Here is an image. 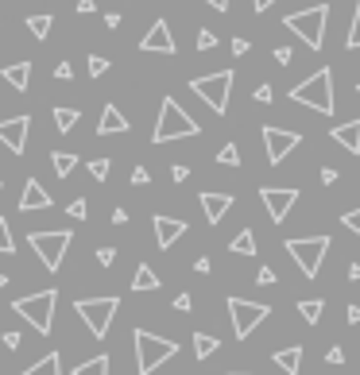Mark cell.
<instances>
[{
	"instance_id": "24",
	"label": "cell",
	"mask_w": 360,
	"mask_h": 375,
	"mask_svg": "<svg viewBox=\"0 0 360 375\" xmlns=\"http://www.w3.org/2000/svg\"><path fill=\"white\" fill-rule=\"evenodd\" d=\"M229 251H233V256H256V236H252V228L236 233L233 240H229Z\"/></svg>"
},
{
	"instance_id": "36",
	"label": "cell",
	"mask_w": 360,
	"mask_h": 375,
	"mask_svg": "<svg viewBox=\"0 0 360 375\" xmlns=\"http://www.w3.org/2000/svg\"><path fill=\"white\" fill-rule=\"evenodd\" d=\"M105 70H109V59L93 54V59H89V78H105Z\"/></svg>"
},
{
	"instance_id": "21",
	"label": "cell",
	"mask_w": 360,
	"mask_h": 375,
	"mask_svg": "<svg viewBox=\"0 0 360 375\" xmlns=\"http://www.w3.org/2000/svg\"><path fill=\"white\" fill-rule=\"evenodd\" d=\"M132 291H136V294H143V291H159V275H155L147 263H140V267H136V275H132Z\"/></svg>"
},
{
	"instance_id": "58",
	"label": "cell",
	"mask_w": 360,
	"mask_h": 375,
	"mask_svg": "<svg viewBox=\"0 0 360 375\" xmlns=\"http://www.w3.org/2000/svg\"><path fill=\"white\" fill-rule=\"evenodd\" d=\"M4 286H8V275H4V271H0V291H4Z\"/></svg>"
},
{
	"instance_id": "31",
	"label": "cell",
	"mask_w": 360,
	"mask_h": 375,
	"mask_svg": "<svg viewBox=\"0 0 360 375\" xmlns=\"http://www.w3.org/2000/svg\"><path fill=\"white\" fill-rule=\"evenodd\" d=\"M217 163L221 167H240V151H236V143H225V147L217 151Z\"/></svg>"
},
{
	"instance_id": "47",
	"label": "cell",
	"mask_w": 360,
	"mask_h": 375,
	"mask_svg": "<svg viewBox=\"0 0 360 375\" xmlns=\"http://www.w3.org/2000/svg\"><path fill=\"white\" fill-rule=\"evenodd\" d=\"M326 364H345V348H329L326 352Z\"/></svg>"
},
{
	"instance_id": "33",
	"label": "cell",
	"mask_w": 360,
	"mask_h": 375,
	"mask_svg": "<svg viewBox=\"0 0 360 375\" xmlns=\"http://www.w3.org/2000/svg\"><path fill=\"white\" fill-rule=\"evenodd\" d=\"M16 244H12V233H8V221L0 217V256H12Z\"/></svg>"
},
{
	"instance_id": "17",
	"label": "cell",
	"mask_w": 360,
	"mask_h": 375,
	"mask_svg": "<svg viewBox=\"0 0 360 375\" xmlns=\"http://www.w3.org/2000/svg\"><path fill=\"white\" fill-rule=\"evenodd\" d=\"M35 209H50V193L43 190L39 178H27L24 193H20V213H35Z\"/></svg>"
},
{
	"instance_id": "22",
	"label": "cell",
	"mask_w": 360,
	"mask_h": 375,
	"mask_svg": "<svg viewBox=\"0 0 360 375\" xmlns=\"http://www.w3.org/2000/svg\"><path fill=\"white\" fill-rule=\"evenodd\" d=\"M20 375H62V356H59V352H50V356H43L39 364H31L27 372H20Z\"/></svg>"
},
{
	"instance_id": "55",
	"label": "cell",
	"mask_w": 360,
	"mask_h": 375,
	"mask_svg": "<svg viewBox=\"0 0 360 375\" xmlns=\"http://www.w3.org/2000/svg\"><path fill=\"white\" fill-rule=\"evenodd\" d=\"M206 4H210L213 12H229V0H206Z\"/></svg>"
},
{
	"instance_id": "57",
	"label": "cell",
	"mask_w": 360,
	"mask_h": 375,
	"mask_svg": "<svg viewBox=\"0 0 360 375\" xmlns=\"http://www.w3.org/2000/svg\"><path fill=\"white\" fill-rule=\"evenodd\" d=\"M349 279H352V283H360V263H349Z\"/></svg>"
},
{
	"instance_id": "48",
	"label": "cell",
	"mask_w": 360,
	"mask_h": 375,
	"mask_svg": "<svg viewBox=\"0 0 360 375\" xmlns=\"http://www.w3.org/2000/svg\"><path fill=\"white\" fill-rule=\"evenodd\" d=\"M105 27H109V31H117V27H120V12H105Z\"/></svg>"
},
{
	"instance_id": "27",
	"label": "cell",
	"mask_w": 360,
	"mask_h": 375,
	"mask_svg": "<svg viewBox=\"0 0 360 375\" xmlns=\"http://www.w3.org/2000/svg\"><path fill=\"white\" fill-rule=\"evenodd\" d=\"M217 348H221V341H217V337H210V333H194V356H198V360L213 356Z\"/></svg>"
},
{
	"instance_id": "53",
	"label": "cell",
	"mask_w": 360,
	"mask_h": 375,
	"mask_svg": "<svg viewBox=\"0 0 360 375\" xmlns=\"http://www.w3.org/2000/svg\"><path fill=\"white\" fill-rule=\"evenodd\" d=\"M275 62H279V66H287V62H291V47H279L275 50Z\"/></svg>"
},
{
	"instance_id": "11",
	"label": "cell",
	"mask_w": 360,
	"mask_h": 375,
	"mask_svg": "<svg viewBox=\"0 0 360 375\" xmlns=\"http://www.w3.org/2000/svg\"><path fill=\"white\" fill-rule=\"evenodd\" d=\"M260 201L268 205V217L275 221V225H283L287 213L298 205V190H294V186H264V190H260Z\"/></svg>"
},
{
	"instance_id": "7",
	"label": "cell",
	"mask_w": 360,
	"mask_h": 375,
	"mask_svg": "<svg viewBox=\"0 0 360 375\" xmlns=\"http://www.w3.org/2000/svg\"><path fill=\"white\" fill-rule=\"evenodd\" d=\"M117 309H120V298H78L74 302V314L85 321V329H89L93 337H105V333H109Z\"/></svg>"
},
{
	"instance_id": "51",
	"label": "cell",
	"mask_w": 360,
	"mask_h": 375,
	"mask_svg": "<svg viewBox=\"0 0 360 375\" xmlns=\"http://www.w3.org/2000/svg\"><path fill=\"white\" fill-rule=\"evenodd\" d=\"M337 178H341V175H337V170H333V167H322V182H326V186H333V182H337Z\"/></svg>"
},
{
	"instance_id": "15",
	"label": "cell",
	"mask_w": 360,
	"mask_h": 375,
	"mask_svg": "<svg viewBox=\"0 0 360 375\" xmlns=\"http://www.w3.org/2000/svg\"><path fill=\"white\" fill-rule=\"evenodd\" d=\"M201 209H206V221L210 225H221V217H225L229 209H233V193H213V190H201Z\"/></svg>"
},
{
	"instance_id": "60",
	"label": "cell",
	"mask_w": 360,
	"mask_h": 375,
	"mask_svg": "<svg viewBox=\"0 0 360 375\" xmlns=\"http://www.w3.org/2000/svg\"><path fill=\"white\" fill-rule=\"evenodd\" d=\"M357 93H360V82H357Z\"/></svg>"
},
{
	"instance_id": "29",
	"label": "cell",
	"mask_w": 360,
	"mask_h": 375,
	"mask_svg": "<svg viewBox=\"0 0 360 375\" xmlns=\"http://www.w3.org/2000/svg\"><path fill=\"white\" fill-rule=\"evenodd\" d=\"M50 27H55V20H50V16H27V31H31L35 39H47Z\"/></svg>"
},
{
	"instance_id": "3",
	"label": "cell",
	"mask_w": 360,
	"mask_h": 375,
	"mask_svg": "<svg viewBox=\"0 0 360 375\" xmlns=\"http://www.w3.org/2000/svg\"><path fill=\"white\" fill-rule=\"evenodd\" d=\"M132 344H136V372L140 375H151L159 372L171 356H178V344L167 341V337H155L147 329H136L132 333Z\"/></svg>"
},
{
	"instance_id": "1",
	"label": "cell",
	"mask_w": 360,
	"mask_h": 375,
	"mask_svg": "<svg viewBox=\"0 0 360 375\" xmlns=\"http://www.w3.org/2000/svg\"><path fill=\"white\" fill-rule=\"evenodd\" d=\"M198 132H201L198 120H194L175 97H163L159 120H155V132H151V140H155V143H171V140H190V135H198Z\"/></svg>"
},
{
	"instance_id": "46",
	"label": "cell",
	"mask_w": 360,
	"mask_h": 375,
	"mask_svg": "<svg viewBox=\"0 0 360 375\" xmlns=\"http://www.w3.org/2000/svg\"><path fill=\"white\" fill-rule=\"evenodd\" d=\"M0 341H4V348H8V352L20 348V333H0Z\"/></svg>"
},
{
	"instance_id": "49",
	"label": "cell",
	"mask_w": 360,
	"mask_h": 375,
	"mask_svg": "<svg viewBox=\"0 0 360 375\" xmlns=\"http://www.w3.org/2000/svg\"><path fill=\"white\" fill-rule=\"evenodd\" d=\"M171 178H175V182H182V178H190V167H182V163H178V167H171Z\"/></svg>"
},
{
	"instance_id": "28",
	"label": "cell",
	"mask_w": 360,
	"mask_h": 375,
	"mask_svg": "<svg viewBox=\"0 0 360 375\" xmlns=\"http://www.w3.org/2000/svg\"><path fill=\"white\" fill-rule=\"evenodd\" d=\"M74 375H109V356H93V360H82L74 367Z\"/></svg>"
},
{
	"instance_id": "20",
	"label": "cell",
	"mask_w": 360,
	"mask_h": 375,
	"mask_svg": "<svg viewBox=\"0 0 360 375\" xmlns=\"http://www.w3.org/2000/svg\"><path fill=\"white\" fill-rule=\"evenodd\" d=\"M0 74H4V82H8L12 89L27 93V85H31V62H12V66H4Z\"/></svg>"
},
{
	"instance_id": "25",
	"label": "cell",
	"mask_w": 360,
	"mask_h": 375,
	"mask_svg": "<svg viewBox=\"0 0 360 375\" xmlns=\"http://www.w3.org/2000/svg\"><path fill=\"white\" fill-rule=\"evenodd\" d=\"M50 163H55V175L59 178H70V170L78 167V155H70V151H50Z\"/></svg>"
},
{
	"instance_id": "10",
	"label": "cell",
	"mask_w": 360,
	"mask_h": 375,
	"mask_svg": "<svg viewBox=\"0 0 360 375\" xmlns=\"http://www.w3.org/2000/svg\"><path fill=\"white\" fill-rule=\"evenodd\" d=\"M268 314H271V306H264V302L229 298V321H233V329H236V341L252 337V329L260 325V321H268Z\"/></svg>"
},
{
	"instance_id": "4",
	"label": "cell",
	"mask_w": 360,
	"mask_h": 375,
	"mask_svg": "<svg viewBox=\"0 0 360 375\" xmlns=\"http://www.w3.org/2000/svg\"><path fill=\"white\" fill-rule=\"evenodd\" d=\"M326 24H329V4H314V8L291 12V16L283 20L287 31H294L310 50H322V43H326Z\"/></svg>"
},
{
	"instance_id": "23",
	"label": "cell",
	"mask_w": 360,
	"mask_h": 375,
	"mask_svg": "<svg viewBox=\"0 0 360 375\" xmlns=\"http://www.w3.org/2000/svg\"><path fill=\"white\" fill-rule=\"evenodd\" d=\"M275 367H283L287 375H298V367H302V348H279V352H275Z\"/></svg>"
},
{
	"instance_id": "45",
	"label": "cell",
	"mask_w": 360,
	"mask_h": 375,
	"mask_svg": "<svg viewBox=\"0 0 360 375\" xmlns=\"http://www.w3.org/2000/svg\"><path fill=\"white\" fill-rule=\"evenodd\" d=\"M194 271H198V275H210V271H213L210 256H201V259H194Z\"/></svg>"
},
{
	"instance_id": "26",
	"label": "cell",
	"mask_w": 360,
	"mask_h": 375,
	"mask_svg": "<svg viewBox=\"0 0 360 375\" xmlns=\"http://www.w3.org/2000/svg\"><path fill=\"white\" fill-rule=\"evenodd\" d=\"M322 306H326L322 298H306V302H298V317L306 321V325H318V321H322Z\"/></svg>"
},
{
	"instance_id": "54",
	"label": "cell",
	"mask_w": 360,
	"mask_h": 375,
	"mask_svg": "<svg viewBox=\"0 0 360 375\" xmlns=\"http://www.w3.org/2000/svg\"><path fill=\"white\" fill-rule=\"evenodd\" d=\"M78 12H82V16H89V12H97V4H93V0H78Z\"/></svg>"
},
{
	"instance_id": "6",
	"label": "cell",
	"mask_w": 360,
	"mask_h": 375,
	"mask_svg": "<svg viewBox=\"0 0 360 375\" xmlns=\"http://www.w3.org/2000/svg\"><path fill=\"white\" fill-rule=\"evenodd\" d=\"M329 236H306V240H287V256L298 263V271L306 279H318V271H322V259H326V251H329Z\"/></svg>"
},
{
	"instance_id": "18",
	"label": "cell",
	"mask_w": 360,
	"mask_h": 375,
	"mask_svg": "<svg viewBox=\"0 0 360 375\" xmlns=\"http://www.w3.org/2000/svg\"><path fill=\"white\" fill-rule=\"evenodd\" d=\"M329 140L341 143L349 155H360V117H357V120H345V124H337L333 132H329Z\"/></svg>"
},
{
	"instance_id": "52",
	"label": "cell",
	"mask_w": 360,
	"mask_h": 375,
	"mask_svg": "<svg viewBox=\"0 0 360 375\" xmlns=\"http://www.w3.org/2000/svg\"><path fill=\"white\" fill-rule=\"evenodd\" d=\"M248 50H252L248 39H233V54H248Z\"/></svg>"
},
{
	"instance_id": "5",
	"label": "cell",
	"mask_w": 360,
	"mask_h": 375,
	"mask_svg": "<svg viewBox=\"0 0 360 375\" xmlns=\"http://www.w3.org/2000/svg\"><path fill=\"white\" fill-rule=\"evenodd\" d=\"M55 306H59V291H39V294H27V298H16L12 309L24 317L35 333H50V321H55Z\"/></svg>"
},
{
	"instance_id": "61",
	"label": "cell",
	"mask_w": 360,
	"mask_h": 375,
	"mask_svg": "<svg viewBox=\"0 0 360 375\" xmlns=\"http://www.w3.org/2000/svg\"><path fill=\"white\" fill-rule=\"evenodd\" d=\"M0 186H4V182H0Z\"/></svg>"
},
{
	"instance_id": "38",
	"label": "cell",
	"mask_w": 360,
	"mask_h": 375,
	"mask_svg": "<svg viewBox=\"0 0 360 375\" xmlns=\"http://www.w3.org/2000/svg\"><path fill=\"white\" fill-rule=\"evenodd\" d=\"M213 47H217V35L201 27V31H198V50H213Z\"/></svg>"
},
{
	"instance_id": "13",
	"label": "cell",
	"mask_w": 360,
	"mask_h": 375,
	"mask_svg": "<svg viewBox=\"0 0 360 375\" xmlns=\"http://www.w3.org/2000/svg\"><path fill=\"white\" fill-rule=\"evenodd\" d=\"M140 50L143 54H175L178 43H175V35H171L167 20H155V24H151V31L140 39Z\"/></svg>"
},
{
	"instance_id": "32",
	"label": "cell",
	"mask_w": 360,
	"mask_h": 375,
	"mask_svg": "<svg viewBox=\"0 0 360 375\" xmlns=\"http://www.w3.org/2000/svg\"><path fill=\"white\" fill-rule=\"evenodd\" d=\"M349 50H360V0H357V12H352V27H349V39H345Z\"/></svg>"
},
{
	"instance_id": "8",
	"label": "cell",
	"mask_w": 360,
	"mask_h": 375,
	"mask_svg": "<svg viewBox=\"0 0 360 375\" xmlns=\"http://www.w3.org/2000/svg\"><path fill=\"white\" fill-rule=\"evenodd\" d=\"M190 89L198 93V97L206 101L217 117H225V112H229V89H233V70H217V74L194 78Z\"/></svg>"
},
{
	"instance_id": "12",
	"label": "cell",
	"mask_w": 360,
	"mask_h": 375,
	"mask_svg": "<svg viewBox=\"0 0 360 375\" xmlns=\"http://www.w3.org/2000/svg\"><path fill=\"white\" fill-rule=\"evenodd\" d=\"M264 147H268V163L279 167L294 147H298V132H287V128H264Z\"/></svg>"
},
{
	"instance_id": "37",
	"label": "cell",
	"mask_w": 360,
	"mask_h": 375,
	"mask_svg": "<svg viewBox=\"0 0 360 375\" xmlns=\"http://www.w3.org/2000/svg\"><path fill=\"white\" fill-rule=\"evenodd\" d=\"M341 225L349 228V233L360 236V209H352V213H341Z\"/></svg>"
},
{
	"instance_id": "43",
	"label": "cell",
	"mask_w": 360,
	"mask_h": 375,
	"mask_svg": "<svg viewBox=\"0 0 360 375\" xmlns=\"http://www.w3.org/2000/svg\"><path fill=\"white\" fill-rule=\"evenodd\" d=\"M252 97L260 101V105H271V97H275V93H271V85H260V89L252 93Z\"/></svg>"
},
{
	"instance_id": "16",
	"label": "cell",
	"mask_w": 360,
	"mask_h": 375,
	"mask_svg": "<svg viewBox=\"0 0 360 375\" xmlns=\"http://www.w3.org/2000/svg\"><path fill=\"white\" fill-rule=\"evenodd\" d=\"M178 236H186V221H178V217H155V244H159L163 251L167 248H175V240Z\"/></svg>"
},
{
	"instance_id": "40",
	"label": "cell",
	"mask_w": 360,
	"mask_h": 375,
	"mask_svg": "<svg viewBox=\"0 0 360 375\" xmlns=\"http://www.w3.org/2000/svg\"><path fill=\"white\" fill-rule=\"evenodd\" d=\"M275 271H271V267H260V271H256V283H260V286H271V283H275Z\"/></svg>"
},
{
	"instance_id": "14",
	"label": "cell",
	"mask_w": 360,
	"mask_h": 375,
	"mask_svg": "<svg viewBox=\"0 0 360 375\" xmlns=\"http://www.w3.org/2000/svg\"><path fill=\"white\" fill-rule=\"evenodd\" d=\"M27 132H31V117L0 120V143H4L12 155H24V147H27Z\"/></svg>"
},
{
	"instance_id": "50",
	"label": "cell",
	"mask_w": 360,
	"mask_h": 375,
	"mask_svg": "<svg viewBox=\"0 0 360 375\" xmlns=\"http://www.w3.org/2000/svg\"><path fill=\"white\" fill-rule=\"evenodd\" d=\"M345 317H349V325H360V306H357V302H352V306L345 309Z\"/></svg>"
},
{
	"instance_id": "56",
	"label": "cell",
	"mask_w": 360,
	"mask_h": 375,
	"mask_svg": "<svg viewBox=\"0 0 360 375\" xmlns=\"http://www.w3.org/2000/svg\"><path fill=\"white\" fill-rule=\"evenodd\" d=\"M271 4H275V0H252V8H256V12H268Z\"/></svg>"
},
{
	"instance_id": "30",
	"label": "cell",
	"mask_w": 360,
	"mask_h": 375,
	"mask_svg": "<svg viewBox=\"0 0 360 375\" xmlns=\"http://www.w3.org/2000/svg\"><path fill=\"white\" fill-rule=\"evenodd\" d=\"M78 124V109H55V128L59 132H74Z\"/></svg>"
},
{
	"instance_id": "35",
	"label": "cell",
	"mask_w": 360,
	"mask_h": 375,
	"mask_svg": "<svg viewBox=\"0 0 360 375\" xmlns=\"http://www.w3.org/2000/svg\"><path fill=\"white\" fill-rule=\"evenodd\" d=\"M89 175L97 178V182H105V178H109V159H93V163H89Z\"/></svg>"
},
{
	"instance_id": "2",
	"label": "cell",
	"mask_w": 360,
	"mask_h": 375,
	"mask_svg": "<svg viewBox=\"0 0 360 375\" xmlns=\"http://www.w3.org/2000/svg\"><path fill=\"white\" fill-rule=\"evenodd\" d=\"M291 101L294 105H306V109H314V112H333L337 109V101H333V74H329V66L326 70H314L306 82H298L291 89Z\"/></svg>"
},
{
	"instance_id": "34",
	"label": "cell",
	"mask_w": 360,
	"mask_h": 375,
	"mask_svg": "<svg viewBox=\"0 0 360 375\" xmlns=\"http://www.w3.org/2000/svg\"><path fill=\"white\" fill-rule=\"evenodd\" d=\"M66 217H74V221H85V217H89V205H85V198L70 201V205H66Z\"/></svg>"
},
{
	"instance_id": "59",
	"label": "cell",
	"mask_w": 360,
	"mask_h": 375,
	"mask_svg": "<svg viewBox=\"0 0 360 375\" xmlns=\"http://www.w3.org/2000/svg\"><path fill=\"white\" fill-rule=\"evenodd\" d=\"M229 375H248V372H229Z\"/></svg>"
},
{
	"instance_id": "44",
	"label": "cell",
	"mask_w": 360,
	"mask_h": 375,
	"mask_svg": "<svg viewBox=\"0 0 360 375\" xmlns=\"http://www.w3.org/2000/svg\"><path fill=\"white\" fill-rule=\"evenodd\" d=\"M55 78H59V82H70V78H74V66H70V62H59V70H55Z\"/></svg>"
},
{
	"instance_id": "9",
	"label": "cell",
	"mask_w": 360,
	"mask_h": 375,
	"mask_svg": "<svg viewBox=\"0 0 360 375\" xmlns=\"http://www.w3.org/2000/svg\"><path fill=\"white\" fill-rule=\"evenodd\" d=\"M70 240H74V236H70L66 228H55V233H31V236H27V244L35 248V256L43 259L47 271H59V267H62Z\"/></svg>"
},
{
	"instance_id": "39",
	"label": "cell",
	"mask_w": 360,
	"mask_h": 375,
	"mask_svg": "<svg viewBox=\"0 0 360 375\" xmlns=\"http://www.w3.org/2000/svg\"><path fill=\"white\" fill-rule=\"evenodd\" d=\"M132 186H151V170L147 167H136L132 170Z\"/></svg>"
},
{
	"instance_id": "41",
	"label": "cell",
	"mask_w": 360,
	"mask_h": 375,
	"mask_svg": "<svg viewBox=\"0 0 360 375\" xmlns=\"http://www.w3.org/2000/svg\"><path fill=\"white\" fill-rule=\"evenodd\" d=\"M97 263H101V267L117 263V248H97Z\"/></svg>"
},
{
	"instance_id": "19",
	"label": "cell",
	"mask_w": 360,
	"mask_h": 375,
	"mask_svg": "<svg viewBox=\"0 0 360 375\" xmlns=\"http://www.w3.org/2000/svg\"><path fill=\"white\" fill-rule=\"evenodd\" d=\"M120 132H128L124 112H120L117 105H105V109H101V120H97V135H120Z\"/></svg>"
},
{
	"instance_id": "42",
	"label": "cell",
	"mask_w": 360,
	"mask_h": 375,
	"mask_svg": "<svg viewBox=\"0 0 360 375\" xmlns=\"http://www.w3.org/2000/svg\"><path fill=\"white\" fill-rule=\"evenodd\" d=\"M171 306H175L178 314H190V309H194V306H190V294H178V298L171 302Z\"/></svg>"
}]
</instances>
